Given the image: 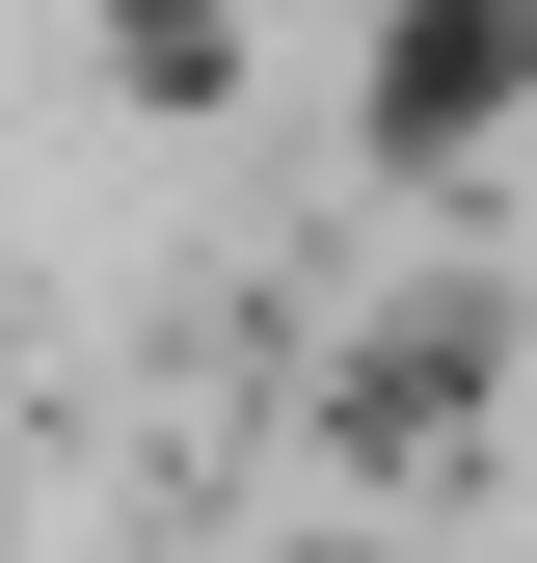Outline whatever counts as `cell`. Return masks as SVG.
<instances>
[{
  "instance_id": "obj_1",
  "label": "cell",
  "mask_w": 537,
  "mask_h": 563,
  "mask_svg": "<svg viewBox=\"0 0 537 563\" xmlns=\"http://www.w3.org/2000/svg\"><path fill=\"white\" fill-rule=\"evenodd\" d=\"M537 81V0H403V54H376V162H457Z\"/></svg>"
},
{
  "instance_id": "obj_2",
  "label": "cell",
  "mask_w": 537,
  "mask_h": 563,
  "mask_svg": "<svg viewBox=\"0 0 537 563\" xmlns=\"http://www.w3.org/2000/svg\"><path fill=\"white\" fill-rule=\"evenodd\" d=\"M484 349H511V296H403V322L350 349V430H376V456H430L457 402H484Z\"/></svg>"
},
{
  "instance_id": "obj_3",
  "label": "cell",
  "mask_w": 537,
  "mask_h": 563,
  "mask_svg": "<svg viewBox=\"0 0 537 563\" xmlns=\"http://www.w3.org/2000/svg\"><path fill=\"white\" fill-rule=\"evenodd\" d=\"M216 27H242V0H134V54H216Z\"/></svg>"
}]
</instances>
